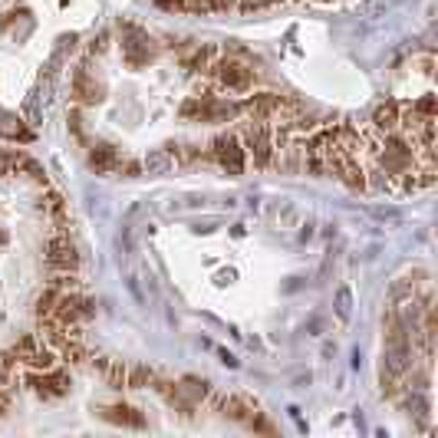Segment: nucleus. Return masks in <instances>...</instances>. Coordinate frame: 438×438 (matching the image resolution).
Returning a JSON list of instances; mask_svg holds the SVG:
<instances>
[{
	"instance_id": "obj_29",
	"label": "nucleus",
	"mask_w": 438,
	"mask_h": 438,
	"mask_svg": "<svg viewBox=\"0 0 438 438\" xmlns=\"http://www.w3.org/2000/svg\"><path fill=\"white\" fill-rule=\"evenodd\" d=\"M43 211L53 214V218H63V198L56 195V191H50V195L43 198Z\"/></svg>"
},
{
	"instance_id": "obj_26",
	"label": "nucleus",
	"mask_w": 438,
	"mask_h": 438,
	"mask_svg": "<svg viewBox=\"0 0 438 438\" xmlns=\"http://www.w3.org/2000/svg\"><path fill=\"white\" fill-rule=\"evenodd\" d=\"M23 363L33 366V369H50V366H53V353L36 346V349H33V356H30V359H23Z\"/></svg>"
},
{
	"instance_id": "obj_2",
	"label": "nucleus",
	"mask_w": 438,
	"mask_h": 438,
	"mask_svg": "<svg viewBox=\"0 0 438 438\" xmlns=\"http://www.w3.org/2000/svg\"><path fill=\"white\" fill-rule=\"evenodd\" d=\"M244 149L254 155L257 168H267L273 162V142H271V125L267 122L251 119L244 125Z\"/></svg>"
},
{
	"instance_id": "obj_15",
	"label": "nucleus",
	"mask_w": 438,
	"mask_h": 438,
	"mask_svg": "<svg viewBox=\"0 0 438 438\" xmlns=\"http://www.w3.org/2000/svg\"><path fill=\"white\" fill-rule=\"evenodd\" d=\"M333 136H336L340 152H346V155H359V152H363V136H359L353 125H340V129H333Z\"/></svg>"
},
{
	"instance_id": "obj_25",
	"label": "nucleus",
	"mask_w": 438,
	"mask_h": 438,
	"mask_svg": "<svg viewBox=\"0 0 438 438\" xmlns=\"http://www.w3.org/2000/svg\"><path fill=\"white\" fill-rule=\"evenodd\" d=\"M406 408L415 415V419H425V415H428V399H425V393H419V389H415V393L406 399Z\"/></svg>"
},
{
	"instance_id": "obj_38",
	"label": "nucleus",
	"mask_w": 438,
	"mask_h": 438,
	"mask_svg": "<svg viewBox=\"0 0 438 438\" xmlns=\"http://www.w3.org/2000/svg\"><path fill=\"white\" fill-rule=\"evenodd\" d=\"M122 168H125V175H129V178H136V175H138V162H125Z\"/></svg>"
},
{
	"instance_id": "obj_21",
	"label": "nucleus",
	"mask_w": 438,
	"mask_h": 438,
	"mask_svg": "<svg viewBox=\"0 0 438 438\" xmlns=\"http://www.w3.org/2000/svg\"><path fill=\"white\" fill-rule=\"evenodd\" d=\"M60 356L70 366H76V363H83V359H86V349H83V343H79V340H66V343L60 346Z\"/></svg>"
},
{
	"instance_id": "obj_39",
	"label": "nucleus",
	"mask_w": 438,
	"mask_h": 438,
	"mask_svg": "<svg viewBox=\"0 0 438 438\" xmlns=\"http://www.w3.org/2000/svg\"><path fill=\"white\" fill-rule=\"evenodd\" d=\"M221 359H225L227 366H238V359H234V356H231V353H225V349H221Z\"/></svg>"
},
{
	"instance_id": "obj_32",
	"label": "nucleus",
	"mask_w": 438,
	"mask_h": 438,
	"mask_svg": "<svg viewBox=\"0 0 438 438\" xmlns=\"http://www.w3.org/2000/svg\"><path fill=\"white\" fill-rule=\"evenodd\" d=\"M27 119H30V125H40V119H43V116H40V106H36V96L27 99Z\"/></svg>"
},
{
	"instance_id": "obj_33",
	"label": "nucleus",
	"mask_w": 438,
	"mask_h": 438,
	"mask_svg": "<svg viewBox=\"0 0 438 438\" xmlns=\"http://www.w3.org/2000/svg\"><path fill=\"white\" fill-rule=\"evenodd\" d=\"M116 244H119V251H125V254H129V251H132V234H129V231H122Z\"/></svg>"
},
{
	"instance_id": "obj_9",
	"label": "nucleus",
	"mask_w": 438,
	"mask_h": 438,
	"mask_svg": "<svg viewBox=\"0 0 438 438\" xmlns=\"http://www.w3.org/2000/svg\"><path fill=\"white\" fill-rule=\"evenodd\" d=\"M103 419L116 425H129V428H145V415L132 406H109L103 408Z\"/></svg>"
},
{
	"instance_id": "obj_16",
	"label": "nucleus",
	"mask_w": 438,
	"mask_h": 438,
	"mask_svg": "<svg viewBox=\"0 0 438 438\" xmlns=\"http://www.w3.org/2000/svg\"><path fill=\"white\" fill-rule=\"evenodd\" d=\"M90 165L96 168L99 175H106V171H112V168L119 165V155H116L112 145H96V149L90 152Z\"/></svg>"
},
{
	"instance_id": "obj_23",
	"label": "nucleus",
	"mask_w": 438,
	"mask_h": 438,
	"mask_svg": "<svg viewBox=\"0 0 438 438\" xmlns=\"http://www.w3.org/2000/svg\"><path fill=\"white\" fill-rule=\"evenodd\" d=\"M369 175H373V178H369L366 185H373L376 191H395V178L386 171V168H373Z\"/></svg>"
},
{
	"instance_id": "obj_35",
	"label": "nucleus",
	"mask_w": 438,
	"mask_h": 438,
	"mask_svg": "<svg viewBox=\"0 0 438 438\" xmlns=\"http://www.w3.org/2000/svg\"><path fill=\"white\" fill-rule=\"evenodd\" d=\"M208 3V10H227V7H234V0H205Z\"/></svg>"
},
{
	"instance_id": "obj_7",
	"label": "nucleus",
	"mask_w": 438,
	"mask_h": 438,
	"mask_svg": "<svg viewBox=\"0 0 438 438\" xmlns=\"http://www.w3.org/2000/svg\"><path fill=\"white\" fill-rule=\"evenodd\" d=\"M280 103H284V96H273V92H260V96H251L244 109H247V116L257 122H267L271 116L280 112Z\"/></svg>"
},
{
	"instance_id": "obj_13",
	"label": "nucleus",
	"mask_w": 438,
	"mask_h": 438,
	"mask_svg": "<svg viewBox=\"0 0 438 438\" xmlns=\"http://www.w3.org/2000/svg\"><path fill=\"white\" fill-rule=\"evenodd\" d=\"M73 96L79 99V103H99V99H103V90L90 83V76H86V66H79V70H76Z\"/></svg>"
},
{
	"instance_id": "obj_42",
	"label": "nucleus",
	"mask_w": 438,
	"mask_h": 438,
	"mask_svg": "<svg viewBox=\"0 0 438 438\" xmlns=\"http://www.w3.org/2000/svg\"><path fill=\"white\" fill-rule=\"evenodd\" d=\"M264 3H273V0H264Z\"/></svg>"
},
{
	"instance_id": "obj_19",
	"label": "nucleus",
	"mask_w": 438,
	"mask_h": 438,
	"mask_svg": "<svg viewBox=\"0 0 438 438\" xmlns=\"http://www.w3.org/2000/svg\"><path fill=\"white\" fill-rule=\"evenodd\" d=\"M0 136H7V138H20V142H30V132L20 125V119H14L10 112H0Z\"/></svg>"
},
{
	"instance_id": "obj_31",
	"label": "nucleus",
	"mask_w": 438,
	"mask_h": 438,
	"mask_svg": "<svg viewBox=\"0 0 438 438\" xmlns=\"http://www.w3.org/2000/svg\"><path fill=\"white\" fill-rule=\"evenodd\" d=\"M415 106V112H422V116H435V96L432 92H425L419 103H412Z\"/></svg>"
},
{
	"instance_id": "obj_34",
	"label": "nucleus",
	"mask_w": 438,
	"mask_h": 438,
	"mask_svg": "<svg viewBox=\"0 0 438 438\" xmlns=\"http://www.w3.org/2000/svg\"><path fill=\"white\" fill-rule=\"evenodd\" d=\"M158 7H165V10H185V0H155Z\"/></svg>"
},
{
	"instance_id": "obj_41",
	"label": "nucleus",
	"mask_w": 438,
	"mask_h": 438,
	"mask_svg": "<svg viewBox=\"0 0 438 438\" xmlns=\"http://www.w3.org/2000/svg\"><path fill=\"white\" fill-rule=\"evenodd\" d=\"M317 3H333V0H317Z\"/></svg>"
},
{
	"instance_id": "obj_40",
	"label": "nucleus",
	"mask_w": 438,
	"mask_h": 438,
	"mask_svg": "<svg viewBox=\"0 0 438 438\" xmlns=\"http://www.w3.org/2000/svg\"><path fill=\"white\" fill-rule=\"evenodd\" d=\"M0 244H7V234H0Z\"/></svg>"
},
{
	"instance_id": "obj_28",
	"label": "nucleus",
	"mask_w": 438,
	"mask_h": 438,
	"mask_svg": "<svg viewBox=\"0 0 438 438\" xmlns=\"http://www.w3.org/2000/svg\"><path fill=\"white\" fill-rule=\"evenodd\" d=\"M379 382H382V395H389V399L399 395V382H395V376L386 369V366H382V373H379Z\"/></svg>"
},
{
	"instance_id": "obj_12",
	"label": "nucleus",
	"mask_w": 438,
	"mask_h": 438,
	"mask_svg": "<svg viewBox=\"0 0 438 438\" xmlns=\"http://www.w3.org/2000/svg\"><path fill=\"white\" fill-rule=\"evenodd\" d=\"M373 125H376L379 132H393V129H399V103H393V99L379 103L376 112H373Z\"/></svg>"
},
{
	"instance_id": "obj_3",
	"label": "nucleus",
	"mask_w": 438,
	"mask_h": 438,
	"mask_svg": "<svg viewBox=\"0 0 438 438\" xmlns=\"http://www.w3.org/2000/svg\"><path fill=\"white\" fill-rule=\"evenodd\" d=\"M46 260H50V267H56V271H76L79 254H76V247H73V241H70L66 231H56V234L46 241Z\"/></svg>"
},
{
	"instance_id": "obj_17",
	"label": "nucleus",
	"mask_w": 438,
	"mask_h": 438,
	"mask_svg": "<svg viewBox=\"0 0 438 438\" xmlns=\"http://www.w3.org/2000/svg\"><path fill=\"white\" fill-rule=\"evenodd\" d=\"M218 60V50L214 46H195V53L191 56H185V70H191V73H205L211 63Z\"/></svg>"
},
{
	"instance_id": "obj_5",
	"label": "nucleus",
	"mask_w": 438,
	"mask_h": 438,
	"mask_svg": "<svg viewBox=\"0 0 438 438\" xmlns=\"http://www.w3.org/2000/svg\"><path fill=\"white\" fill-rule=\"evenodd\" d=\"M125 40H122V46H125V60L132 63V66H142V63L152 60V46H149V36L142 30H136V27H125Z\"/></svg>"
},
{
	"instance_id": "obj_8",
	"label": "nucleus",
	"mask_w": 438,
	"mask_h": 438,
	"mask_svg": "<svg viewBox=\"0 0 438 438\" xmlns=\"http://www.w3.org/2000/svg\"><path fill=\"white\" fill-rule=\"evenodd\" d=\"M92 369L103 373V379L109 382V389H122V386H125V366H122V359H112V356H92Z\"/></svg>"
},
{
	"instance_id": "obj_36",
	"label": "nucleus",
	"mask_w": 438,
	"mask_h": 438,
	"mask_svg": "<svg viewBox=\"0 0 438 438\" xmlns=\"http://www.w3.org/2000/svg\"><path fill=\"white\" fill-rule=\"evenodd\" d=\"M106 46H109V33H99V40L92 43V53H106Z\"/></svg>"
},
{
	"instance_id": "obj_30",
	"label": "nucleus",
	"mask_w": 438,
	"mask_h": 438,
	"mask_svg": "<svg viewBox=\"0 0 438 438\" xmlns=\"http://www.w3.org/2000/svg\"><path fill=\"white\" fill-rule=\"evenodd\" d=\"M50 287L53 290H70V293H73V290H79V280H76L73 273H60V277H53Z\"/></svg>"
},
{
	"instance_id": "obj_11",
	"label": "nucleus",
	"mask_w": 438,
	"mask_h": 438,
	"mask_svg": "<svg viewBox=\"0 0 438 438\" xmlns=\"http://www.w3.org/2000/svg\"><path fill=\"white\" fill-rule=\"evenodd\" d=\"M155 389H158V395L165 399L168 406H175L182 415H191V402H185V395H182V386H175V382H165V379H155L152 382Z\"/></svg>"
},
{
	"instance_id": "obj_14",
	"label": "nucleus",
	"mask_w": 438,
	"mask_h": 438,
	"mask_svg": "<svg viewBox=\"0 0 438 438\" xmlns=\"http://www.w3.org/2000/svg\"><path fill=\"white\" fill-rule=\"evenodd\" d=\"M171 165H175V162H171V152H168V149H149L145 162H142L145 175H168Z\"/></svg>"
},
{
	"instance_id": "obj_22",
	"label": "nucleus",
	"mask_w": 438,
	"mask_h": 438,
	"mask_svg": "<svg viewBox=\"0 0 438 438\" xmlns=\"http://www.w3.org/2000/svg\"><path fill=\"white\" fill-rule=\"evenodd\" d=\"M182 389L191 395V399H208V393H211V386H208L205 379H198V376H185L182 379Z\"/></svg>"
},
{
	"instance_id": "obj_27",
	"label": "nucleus",
	"mask_w": 438,
	"mask_h": 438,
	"mask_svg": "<svg viewBox=\"0 0 438 438\" xmlns=\"http://www.w3.org/2000/svg\"><path fill=\"white\" fill-rule=\"evenodd\" d=\"M33 349H36V340H33V336H23V340L14 346L10 356H17V363H23V359H30V356H33Z\"/></svg>"
},
{
	"instance_id": "obj_4",
	"label": "nucleus",
	"mask_w": 438,
	"mask_h": 438,
	"mask_svg": "<svg viewBox=\"0 0 438 438\" xmlns=\"http://www.w3.org/2000/svg\"><path fill=\"white\" fill-rule=\"evenodd\" d=\"M214 158L227 168V175H241L244 171V149H241V142H238L234 132L214 138Z\"/></svg>"
},
{
	"instance_id": "obj_37",
	"label": "nucleus",
	"mask_w": 438,
	"mask_h": 438,
	"mask_svg": "<svg viewBox=\"0 0 438 438\" xmlns=\"http://www.w3.org/2000/svg\"><path fill=\"white\" fill-rule=\"evenodd\" d=\"M376 218H389V221H395L399 214H395L393 208H376Z\"/></svg>"
},
{
	"instance_id": "obj_18",
	"label": "nucleus",
	"mask_w": 438,
	"mask_h": 438,
	"mask_svg": "<svg viewBox=\"0 0 438 438\" xmlns=\"http://www.w3.org/2000/svg\"><path fill=\"white\" fill-rule=\"evenodd\" d=\"M155 382V369L152 366H132V369H125V386L129 389H145Z\"/></svg>"
},
{
	"instance_id": "obj_6",
	"label": "nucleus",
	"mask_w": 438,
	"mask_h": 438,
	"mask_svg": "<svg viewBox=\"0 0 438 438\" xmlns=\"http://www.w3.org/2000/svg\"><path fill=\"white\" fill-rule=\"evenodd\" d=\"M27 386H33V393L53 399V395H66L70 393V376L66 373H50V376H30Z\"/></svg>"
},
{
	"instance_id": "obj_1",
	"label": "nucleus",
	"mask_w": 438,
	"mask_h": 438,
	"mask_svg": "<svg viewBox=\"0 0 438 438\" xmlns=\"http://www.w3.org/2000/svg\"><path fill=\"white\" fill-rule=\"evenodd\" d=\"M205 73L214 76L225 90H234V92H247L254 86V70H247V66L238 60H214Z\"/></svg>"
},
{
	"instance_id": "obj_20",
	"label": "nucleus",
	"mask_w": 438,
	"mask_h": 438,
	"mask_svg": "<svg viewBox=\"0 0 438 438\" xmlns=\"http://www.w3.org/2000/svg\"><path fill=\"white\" fill-rule=\"evenodd\" d=\"M333 306H336V317L340 320H349V313H353V293H349V287H336Z\"/></svg>"
},
{
	"instance_id": "obj_24",
	"label": "nucleus",
	"mask_w": 438,
	"mask_h": 438,
	"mask_svg": "<svg viewBox=\"0 0 438 438\" xmlns=\"http://www.w3.org/2000/svg\"><path fill=\"white\" fill-rule=\"evenodd\" d=\"M56 300H60V290H46L43 297L36 300V317L43 320V317H53V306H56Z\"/></svg>"
},
{
	"instance_id": "obj_10",
	"label": "nucleus",
	"mask_w": 438,
	"mask_h": 438,
	"mask_svg": "<svg viewBox=\"0 0 438 438\" xmlns=\"http://www.w3.org/2000/svg\"><path fill=\"white\" fill-rule=\"evenodd\" d=\"M382 366H386L393 376H406L408 369H412V353H408V346H386Z\"/></svg>"
}]
</instances>
